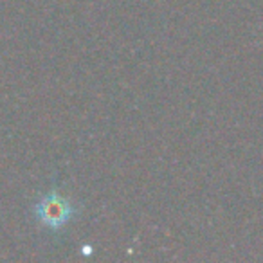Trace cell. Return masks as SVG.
I'll list each match as a JSON object with an SVG mask.
<instances>
[{
  "mask_svg": "<svg viewBox=\"0 0 263 263\" xmlns=\"http://www.w3.org/2000/svg\"><path fill=\"white\" fill-rule=\"evenodd\" d=\"M80 213V208L60 191H47L33 204V216L45 231L60 233Z\"/></svg>",
  "mask_w": 263,
  "mask_h": 263,
  "instance_id": "6da1fadb",
  "label": "cell"
}]
</instances>
